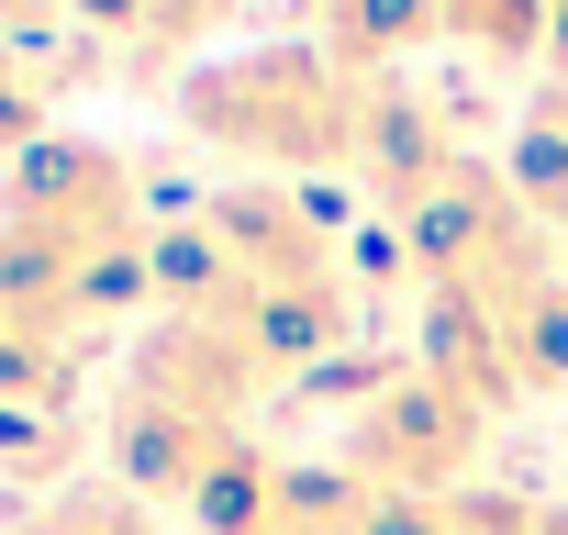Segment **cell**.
Wrapping results in <instances>:
<instances>
[{
	"instance_id": "6da1fadb",
	"label": "cell",
	"mask_w": 568,
	"mask_h": 535,
	"mask_svg": "<svg viewBox=\"0 0 568 535\" xmlns=\"http://www.w3.org/2000/svg\"><path fill=\"white\" fill-rule=\"evenodd\" d=\"M368 90H379V79L335 68L313 34H278V46H234V57L190 68L168 101H179V123H190L212 157H234V168H256V179H291V190H302L313 168H346V179H357Z\"/></svg>"
},
{
	"instance_id": "7a4b0ae2",
	"label": "cell",
	"mask_w": 568,
	"mask_h": 535,
	"mask_svg": "<svg viewBox=\"0 0 568 535\" xmlns=\"http://www.w3.org/2000/svg\"><path fill=\"white\" fill-rule=\"evenodd\" d=\"M479 457H490V402L457 391L446 369L402 357V369H368L357 380V413H346V446L335 468L379 502H457L479 491Z\"/></svg>"
},
{
	"instance_id": "3957f363",
	"label": "cell",
	"mask_w": 568,
	"mask_h": 535,
	"mask_svg": "<svg viewBox=\"0 0 568 535\" xmlns=\"http://www.w3.org/2000/svg\"><path fill=\"white\" fill-rule=\"evenodd\" d=\"M0 223H23L45 245H79V256H112V245H156V201H145V168L101 134H45L23 168H0Z\"/></svg>"
},
{
	"instance_id": "277c9868",
	"label": "cell",
	"mask_w": 568,
	"mask_h": 535,
	"mask_svg": "<svg viewBox=\"0 0 568 535\" xmlns=\"http://www.w3.org/2000/svg\"><path fill=\"white\" fill-rule=\"evenodd\" d=\"M201 535H379V491H357L335 457H278V446H234L201 491H190Z\"/></svg>"
},
{
	"instance_id": "5b68a950",
	"label": "cell",
	"mask_w": 568,
	"mask_h": 535,
	"mask_svg": "<svg viewBox=\"0 0 568 535\" xmlns=\"http://www.w3.org/2000/svg\"><path fill=\"white\" fill-rule=\"evenodd\" d=\"M245 12V0H79V46H101L112 79L134 90H179L190 68H212V34Z\"/></svg>"
},
{
	"instance_id": "8992f818",
	"label": "cell",
	"mask_w": 568,
	"mask_h": 535,
	"mask_svg": "<svg viewBox=\"0 0 568 535\" xmlns=\"http://www.w3.org/2000/svg\"><path fill=\"white\" fill-rule=\"evenodd\" d=\"M0 535H156V513L123 491V480H68V491H45V502H23Z\"/></svg>"
},
{
	"instance_id": "52a82bcc",
	"label": "cell",
	"mask_w": 568,
	"mask_h": 535,
	"mask_svg": "<svg viewBox=\"0 0 568 535\" xmlns=\"http://www.w3.org/2000/svg\"><path fill=\"white\" fill-rule=\"evenodd\" d=\"M435 23H446V46H468V57H546V34H557V0H435Z\"/></svg>"
},
{
	"instance_id": "ba28073f",
	"label": "cell",
	"mask_w": 568,
	"mask_h": 535,
	"mask_svg": "<svg viewBox=\"0 0 568 535\" xmlns=\"http://www.w3.org/2000/svg\"><path fill=\"white\" fill-rule=\"evenodd\" d=\"M446 535H568V502H546V491H457Z\"/></svg>"
},
{
	"instance_id": "9c48e42d",
	"label": "cell",
	"mask_w": 568,
	"mask_h": 535,
	"mask_svg": "<svg viewBox=\"0 0 568 535\" xmlns=\"http://www.w3.org/2000/svg\"><path fill=\"white\" fill-rule=\"evenodd\" d=\"M68 23H79V0H0V46H23V57H45Z\"/></svg>"
},
{
	"instance_id": "30bf717a",
	"label": "cell",
	"mask_w": 568,
	"mask_h": 535,
	"mask_svg": "<svg viewBox=\"0 0 568 535\" xmlns=\"http://www.w3.org/2000/svg\"><path fill=\"white\" fill-rule=\"evenodd\" d=\"M546 57H557V79H568V0H557V34H546Z\"/></svg>"
},
{
	"instance_id": "8fae6325",
	"label": "cell",
	"mask_w": 568,
	"mask_h": 535,
	"mask_svg": "<svg viewBox=\"0 0 568 535\" xmlns=\"http://www.w3.org/2000/svg\"><path fill=\"white\" fill-rule=\"evenodd\" d=\"M302 12H324V0H302Z\"/></svg>"
}]
</instances>
